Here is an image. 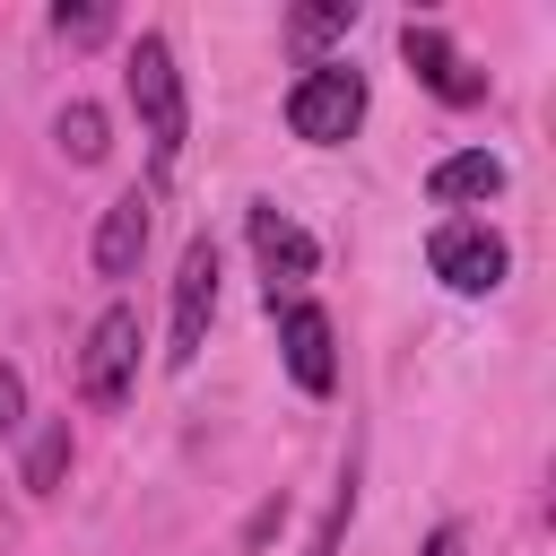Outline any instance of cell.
I'll return each instance as SVG.
<instances>
[{"mask_svg":"<svg viewBox=\"0 0 556 556\" xmlns=\"http://www.w3.org/2000/svg\"><path fill=\"white\" fill-rule=\"evenodd\" d=\"M122 87H130V113H139V130H148V148H156V174H165V165L182 156V139H191V104H182L174 43H165V35H139Z\"/></svg>","mask_w":556,"mask_h":556,"instance_id":"1","label":"cell"},{"mask_svg":"<svg viewBox=\"0 0 556 556\" xmlns=\"http://www.w3.org/2000/svg\"><path fill=\"white\" fill-rule=\"evenodd\" d=\"M356 122H365V70L313 61V70L287 87V130H295L304 148H339V139H356Z\"/></svg>","mask_w":556,"mask_h":556,"instance_id":"2","label":"cell"},{"mask_svg":"<svg viewBox=\"0 0 556 556\" xmlns=\"http://www.w3.org/2000/svg\"><path fill=\"white\" fill-rule=\"evenodd\" d=\"M426 261H434V278L452 287V295H495L504 287V235L486 226V217H443L434 235H426Z\"/></svg>","mask_w":556,"mask_h":556,"instance_id":"3","label":"cell"},{"mask_svg":"<svg viewBox=\"0 0 556 556\" xmlns=\"http://www.w3.org/2000/svg\"><path fill=\"white\" fill-rule=\"evenodd\" d=\"M208 321H217V243L191 235V243H182V269H174V330H165V365H174V374L200 365Z\"/></svg>","mask_w":556,"mask_h":556,"instance_id":"4","label":"cell"},{"mask_svg":"<svg viewBox=\"0 0 556 556\" xmlns=\"http://www.w3.org/2000/svg\"><path fill=\"white\" fill-rule=\"evenodd\" d=\"M130 365H139V313L130 304H104L96 330H87V348H78V400L87 408H113L130 391Z\"/></svg>","mask_w":556,"mask_h":556,"instance_id":"5","label":"cell"},{"mask_svg":"<svg viewBox=\"0 0 556 556\" xmlns=\"http://www.w3.org/2000/svg\"><path fill=\"white\" fill-rule=\"evenodd\" d=\"M278 313V348H287V374H295V391H313V400H330V382H339V339H330V313L321 304H269Z\"/></svg>","mask_w":556,"mask_h":556,"instance_id":"6","label":"cell"},{"mask_svg":"<svg viewBox=\"0 0 556 556\" xmlns=\"http://www.w3.org/2000/svg\"><path fill=\"white\" fill-rule=\"evenodd\" d=\"M400 61H408L443 104H486V70H469L443 26H417V17H408V26H400Z\"/></svg>","mask_w":556,"mask_h":556,"instance_id":"7","label":"cell"},{"mask_svg":"<svg viewBox=\"0 0 556 556\" xmlns=\"http://www.w3.org/2000/svg\"><path fill=\"white\" fill-rule=\"evenodd\" d=\"M243 235H252V252H261V269H269V295L295 287V278H313V261H321V243H313L278 200H252V208H243Z\"/></svg>","mask_w":556,"mask_h":556,"instance_id":"8","label":"cell"},{"mask_svg":"<svg viewBox=\"0 0 556 556\" xmlns=\"http://www.w3.org/2000/svg\"><path fill=\"white\" fill-rule=\"evenodd\" d=\"M148 191H122L104 217H96V278H130L139 269V252H148Z\"/></svg>","mask_w":556,"mask_h":556,"instance_id":"9","label":"cell"},{"mask_svg":"<svg viewBox=\"0 0 556 556\" xmlns=\"http://www.w3.org/2000/svg\"><path fill=\"white\" fill-rule=\"evenodd\" d=\"M495 191H504V156L495 148H460V156H443L426 174V200L434 208H469V200H495Z\"/></svg>","mask_w":556,"mask_h":556,"instance_id":"10","label":"cell"},{"mask_svg":"<svg viewBox=\"0 0 556 556\" xmlns=\"http://www.w3.org/2000/svg\"><path fill=\"white\" fill-rule=\"evenodd\" d=\"M52 139H61V156H70V165H104V148H113V130H104V104L70 96V104L52 113Z\"/></svg>","mask_w":556,"mask_h":556,"instance_id":"11","label":"cell"},{"mask_svg":"<svg viewBox=\"0 0 556 556\" xmlns=\"http://www.w3.org/2000/svg\"><path fill=\"white\" fill-rule=\"evenodd\" d=\"M70 452H78V443H70V417H52V426L26 443V469H17V486H26V495H61V478H70Z\"/></svg>","mask_w":556,"mask_h":556,"instance_id":"12","label":"cell"},{"mask_svg":"<svg viewBox=\"0 0 556 556\" xmlns=\"http://www.w3.org/2000/svg\"><path fill=\"white\" fill-rule=\"evenodd\" d=\"M348 26H356V0H313V9L287 17V43H295V52H321V43L348 35Z\"/></svg>","mask_w":556,"mask_h":556,"instance_id":"13","label":"cell"},{"mask_svg":"<svg viewBox=\"0 0 556 556\" xmlns=\"http://www.w3.org/2000/svg\"><path fill=\"white\" fill-rule=\"evenodd\" d=\"M348 521H356V452H348V469H339V486H330V504H321V530H313V547H304V556H339Z\"/></svg>","mask_w":556,"mask_h":556,"instance_id":"14","label":"cell"},{"mask_svg":"<svg viewBox=\"0 0 556 556\" xmlns=\"http://www.w3.org/2000/svg\"><path fill=\"white\" fill-rule=\"evenodd\" d=\"M52 35L87 52V43H104V35H113V9H104V0H78V9H70V0H61V9H52Z\"/></svg>","mask_w":556,"mask_h":556,"instance_id":"15","label":"cell"},{"mask_svg":"<svg viewBox=\"0 0 556 556\" xmlns=\"http://www.w3.org/2000/svg\"><path fill=\"white\" fill-rule=\"evenodd\" d=\"M17 417H26V374L0 365V434H17Z\"/></svg>","mask_w":556,"mask_h":556,"instance_id":"16","label":"cell"},{"mask_svg":"<svg viewBox=\"0 0 556 556\" xmlns=\"http://www.w3.org/2000/svg\"><path fill=\"white\" fill-rule=\"evenodd\" d=\"M278 521H287V495H269V504L252 513V530H243V547H269V530H278Z\"/></svg>","mask_w":556,"mask_h":556,"instance_id":"17","label":"cell"},{"mask_svg":"<svg viewBox=\"0 0 556 556\" xmlns=\"http://www.w3.org/2000/svg\"><path fill=\"white\" fill-rule=\"evenodd\" d=\"M417 556H460V530H452V521H443V530H426V547H417Z\"/></svg>","mask_w":556,"mask_h":556,"instance_id":"18","label":"cell"}]
</instances>
